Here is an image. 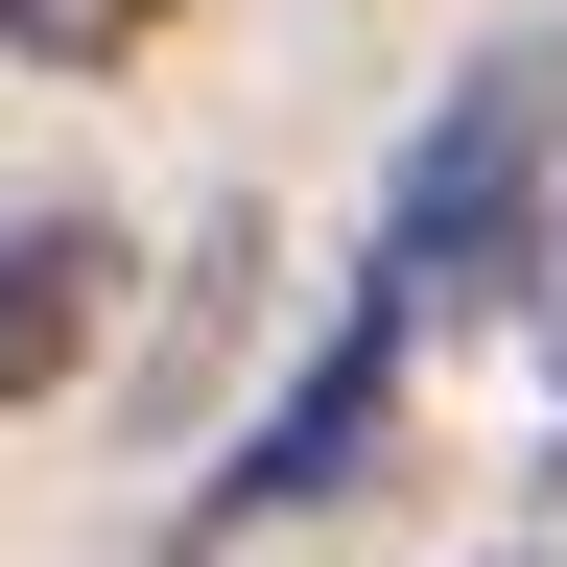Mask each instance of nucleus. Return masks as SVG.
I'll use <instances>...</instances> for the list:
<instances>
[{
	"label": "nucleus",
	"instance_id": "obj_2",
	"mask_svg": "<svg viewBox=\"0 0 567 567\" xmlns=\"http://www.w3.org/2000/svg\"><path fill=\"white\" fill-rule=\"evenodd\" d=\"M118 331V237L95 213H0V402H71Z\"/></svg>",
	"mask_w": 567,
	"mask_h": 567
},
{
	"label": "nucleus",
	"instance_id": "obj_3",
	"mask_svg": "<svg viewBox=\"0 0 567 567\" xmlns=\"http://www.w3.org/2000/svg\"><path fill=\"white\" fill-rule=\"evenodd\" d=\"M0 48H24V71H71V95H95L118 48H166V0H0Z\"/></svg>",
	"mask_w": 567,
	"mask_h": 567
},
{
	"label": "nucleus",
	"instance_id": "obj_1",
	"mask_svg": "<svg viewBox=\"0 0 567 567\" xmlns=\"http://www.w3.org/2000/svg\"><path fill=\"white\" fill-rule=\"evenodd\" d=\"M402 379H425V308L354 260V308L308 331V379H284L237 450L189 473V544H260V520H331V496H379V450H402Z\"/></svg>",
	"mask_w": 567,
	"mask_h": 567
}]
</instances>
